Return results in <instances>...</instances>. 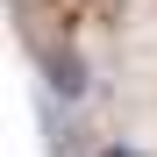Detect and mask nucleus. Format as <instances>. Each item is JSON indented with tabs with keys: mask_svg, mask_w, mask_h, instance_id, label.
<instances>
[{
	"mask_svg": "<svg viewBox=\"0 0 157 157\" xmlns=\"http://www.w3.org/2000/svg\"><path fill=\"white\" fill-rule=\"evenodd\" d=\"M43 71H50V93H57V100H86V64H78L71 50H50Z\"/></svg>",
	"mask_w": 157,
	"mask_h": 157,
	"instance_id": "nucleus-1",
	"label": "nucleus"
},
{
	"mask_svg": "<svg viewBox=\"0 0 157 157\" xmlns=\"http://www.w3.org/2000/svg\"><path fill=\"white\" fill-rule=\"evenodd\" d=\"M93 157H150V150H136V143H100Z\"/></svg>",
	"mask_w": 157,
	"mask_h": 157,
	"instance_id": "nucleus-2",
	"label": "nucleus"
}]
</instances>
